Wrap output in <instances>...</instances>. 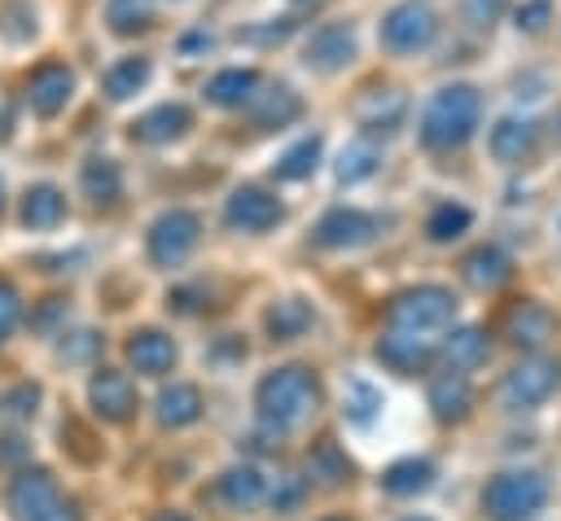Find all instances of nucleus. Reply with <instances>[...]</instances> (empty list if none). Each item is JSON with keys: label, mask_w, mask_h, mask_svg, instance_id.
Listing matches in <instances>:
<instances>
[{"label": "nucleus", "mask_w": 561, "mask_h": 521, "mask_svg": "<svg viewBox=\"0 0 561 521\" xmlns=\"http://www.w3.org/2000/svg\"><path fill=\"white\" fill-rule=\"evenodd\" d=\"M254 407H259L263 429L289 433V429H298V425L320 407V381H316V372H307V368H298V363L276 368V372H267V377L259 381Z\"/></svg>", "instance_id": "f257e3e1"}, {"label": "nucleus", "mask_w": 561, "mask_h": 521, "mask_svg": "<svg viewBox=\"0 0 561 521\" xmlns=\"http://www.w3.org/2000/svg\"><path fill=\"white\" fill-rule=\"evenodd\" d=\"M482 118V96L469 83H451L443 92L430 96V105L421 109V144L425 149H456L473 136Z\"/></svg>", "instance_id": "f03ea898"}, {"label": "nucleus", "mask_w": 561, "mask_h": 521, "mask_svg": "<svg viewBox=\"0 0 561 521\" xmlns=\"http://www.w3.org/2000/svg\"><path fill=\"white\" fill-rule=\"evenodd\" d=\"M548 499V482L535 468H508L486 482L482 490V512L491 521H530Z\"/></svg>", "instance_id": "7ed1b4c3"}, {"label": "nucleus", "mask_w": 561, "mask_h": 521, "mask_svg": "<svg viewBox=\"0 0 561 521\" xmlns=\"http://www.w3.org/2000/svg\"><path fill=\"white\" fill-rule=\"evenodd\" d=\"M386 320H390V328L438 337V333H447L451 320H456V298H451L443 285H421V289L399 293V298L390 302Z\"/></svg>", "instance_id": "20e7f679"}, {"label": "nucleus", "mask_w": 561, "mask_h": 521, "mask_svg": "<svg viewBox=\"0 0 561 521\" xmlns=\"http://www.w3.org/2000/svg\"><path fill=\"white\" fill-rule=\"evenodd\" d=\"M9 512L18 521H79V508L57 490L48 468H22L9 486Z\"/></svg>", "instance_id": "39448f33"}, {"label": "nucleus", "mask_w": 561, "mask_h": 521, "mask_svg": "<svg viewBox=\"0 0 561 521\" xmlns=\"http://www.w3.org/2000/svg\"><path fill=\"white\" fill-rule=\"evenodd\" d=\"M434 35H438V18L425 0H403L381 22V44L390 53H421V48H430Z\"/></svg>", "instance_id": "423d86ee"}, {"label": "nucleus", "mask_w": 561, "mask_h": 521, "mask_svg": "<svg viewBox=\"0 0 561 521\" xmlns=\"http://www.w3.org/2000/svg\"><path fill=\"white\" fill-rule=\"evenodd\" d=\"M557 385H561V363L557 359H522L504 377V403L508 407H535V403L552 398Z\"/></svg>", "instance_id": "0eeeda50"}, {"label": "nucleus", "mask_w": 561, "mask_h": 521, "mask_svg": "<svg viewBox=\"0 0 561 521\" xmlns=\"http://www.w3.org/2000/svg\"><path fill=\"white\" fill-rule=\"evenodd\" d=\"M197 236H202V219L193 210H167L149 228V258L162 263V267H171V263H180L197 245Z\"/></svg>", "instance_id": "6e6552de"}, {"label": "nucleus", "mask_w": 561, "mask_h": 521, "mask_svg": "<svg viewBox=\"0 0 561 521\" xmlns=\"http://www.w3.org/2000/svg\"><path fill=\"white\" fill-rule=\"evenodd\" d=\"M438 350V337H425V333H403V328H390L381 341H377V359L399 372V377H412L416 368H425Z\"/></svg>", "instance_id": "1a4fd4ad"}, {"label": "nucleus", "mask_w": 561, "mask_h": 521, "mask_svg": "<svg viewBox=\"0 0 561 521\" xmlns=\"http://www.w3.org/2000/svg\"><path fill=\"white\" fill-rule=\"evenodd\" d=\"M88 403L101 420H127L136 412V385L127 381V372H114V368H101L92 381H88Z\"/></svg>", "instance_id": "9d476101"}, {"label": "nucleus", "mask_w": 561, "mask_h": 521, "mask_svg": "<svg viewBox=\"0 0 561 521\" xmlns=\"http://www.w3.org/2000/svg\"><path fill=\"white\" fill-rule=\"evenodd\" d=\"M280 215H285L280 201L272 193H263V188H237L228 197V206H224V219L232 228H241V232H267V228L280 223Z\"/></svg>", "instance_id": "9b49d317"}, {"label": "nucleus", "mask_w": 561, "mask_h": 521, "mask_svg": "<svg viewBox=\"0 0 561 521\" xmlns=\"http://www.w3.org/2000/svg\"><path fill=\"white\" fill-rule=\"evenodd\" d=\"M377 232V219L364 215V210H329L320 223H316V241L324 250H351V245H364L373 241Z\"/></svg>", "instance_id": "f8f14e48"}, {"label": "nucleus", "mask_w": 561, "mask_h": 521, "mask_svg": "<svg viewBox=\"0 0 561 521\" xmlns=\"http://www.w3.org/2000/svg\"><path fill=\"white\" fill-rule=\"evenodd\" d=\"M504 333H508V341H513L517 350H539V346L557 333V315H552L543 302H517V306L508 311Z\"/></svg>", "instance_id": "ddd939ff"}, {"label": "nucleus", "mask_w": 561, "mask_h": 521, "mask_svg": "<svg viewBox=\"0 0 561 521\" xmlns=\"http://www.w3.org/2000/svg\"><path fill=\"white\" fill-rule=\"evenodd\" d=\"M127 363L136 372H145V377H162V372L175 368V341L167 333H158V328H140L127 341Z\"/></svg>", "instance_id": "4468645a"}, {"label": "nucleus", "mask_w": 561, "mask_h": 521, "mask_svg": "<svg viewBox=\"0 0 561 521\" xmlns=\"http://www.w3.org/2000/svg\"><path fill=\"white\" fill-rule=\"evenodd\" d=\"M70 88H75V74H70L66 66H39V70L31 74V88H26L31 109L44 114V118H53L57 109H66Z\"/></svg>", "instance_id": "2eb2a0df"}, {"label": "nucleus", "mask_w": 561, "mask_h": 521, "mask_svg": "<svg viewBox=\"0 0 561 521\" xmlns=\"http://www.w3.org/2000/svg\"><path fill=\"white\" fill-rule=\"evenodd\" d=\"M351 57H355V35H351V26H342V22L320 26V31L311 35V44H307V61H311L316 70H342Z\"/></svg>", "instance_id": "dca6fc26"}, {"label": "nucleus", "mask_w": 561, "mask_h": 521, "mask_svg": "<svg viewBox=\"0 0 561 521\" xmlns=\"http://www.w3.org/2000/svg\"><path fill=\"white\" fill-rule=\"evenodd\" d=\"M469 403H473V390H469V377L465 372L447 368V372H438L430 381V407H434L438 420H460L469 412Z\"/></svg>", "instance_id": "f3484780"}, {"label": "nucleus", "mask_w": 561, "mask_h": 521, "mask_svg": "<svg viewBox=\"0 0 561 521\" xmlns=\"http://www.w3.org/2000/svg\"><path fill=\"white\" fill-rule=\"evenodd\" d=\"M508 254L504 250H495V245H478V250H469L465 258H460V276L473 285V289H495V285H504L508 280Z\"/></svg>", "instance_id": "a211bd4d"}, {"label": "nucleus", "mask_w": 561, "mask_h": 521, "mask_svg": "<svg viewBox=\"0 0 561 521\" xmlns=\"http://www.w3.org/2000/svg\"><path fill=\"white\" fill-rule=\"evenodd\" d=\"M184 127H188V109L184 105H158V109H149V114H140L131 123V136L145 140V144H162V140L184 136Z\"/></svg>", "instance_id": "6ab92c4d"}, {"label": "nucleus", "mask_w": 561, "mask_h": 521, "mask_svg": "<svg viewBox=\"0 0 561 521\" xmlns=\"http://www.w3.org/2000/svg\"><path fill=\"white\" fill-rule=\"evenodd\" d=\"M535 149V127L526 118H500L491 127V153L500 162H522Z\"/></svg>", "instance_id": "aec40b11"}, {"label": "nucleus", "mask_w": 561, "mask_h": 521, "mask_svg": "<svg viewBox=\"0 0 561 521\" xmlns=\"http://www.w3.org/2000/svg\"><path fill=\"white\" fill-rule=\"evenodd\" d=\"M197 416H202V394H197V385L175 381V385H167V390L158 394V420H162V425L180 429V425H193Z\"/></svg>", "instance_id": "412c9836"}, {"label": "nucleus", "mask_w": 561, "mask_h": 521, "mask_svg": "<svg viewBox=\"0 0 561 521\" xmlns=\"http://www.w3.org/2000/svg\"><path fill=\"white\" fill-rule=\"evenodd\" d=\"M311 320H316L311 302H302V298H280V302L267 311V333H272L276 341H294V337H302V333L311 328Z\"/></svg>", "instance_id": "4be33fe9"}, {"label": "nucleus", "mask_w": 561, "mask_h": 521, "mask_svg": "<svg viewBox=\"0 0 561 521\" xmlns=\"http://www.w3.org/2000/svg\"><path fill=\"white\" fill-rule=\"evenodd\" d=\"M66 219V197L53 184H35L22 201V223L26 228H57Z\"/></svg>", "instance_id": "5701e85b"}, {"label": "nucleus", "mask_w": 561, "mask_h": 521, "mask_svg": "<svg viewBox=\"0 0 561 521\" xmlns=\"http://www.w3.org/2000/svg\"><path fill=\"white\" fill-rule=\"evenodd\" d=\"M443 355H447V363L456 368V372H469V368H478L482 359H486V333L482 328H451L447 337H443Z\"/></svg>", "instance_id": "b1692460"}, {"label": "nucleus", "mask_w": 561, "mask_h": 521, "mask_svg": "<svg viewBox=\"0 0 561 521\" xmlns=\"http://www.w3.org/2000/svg\"><path fill=\"white\" fill-rule=\"evenodd\" d=\"M430 482H434V464L430 460H394L386 473H381V486L390 490V495H421V490H430Z\"/></svg>", "instance_id": "393cba45"}, {"label": "nucleus", "mask_w": 561, "mask_h": 521, "mask_svg": "<svg viewBox=\"0 0 561 521\" xmlns=\"http://www.w3.org/2000/svg\"><path fill=\"white\" fill-rule=\"evenodd\" d=\"M219 495H224V503L228 508H254L259 499H263V477H259V468H250V464H241V468H228L224 477H219Z\"/></svg>", "instance_id": "a878e982"}, {"label": "nucleus", "mask_w": 561, "mask_h": 521, "mask_svg": "<svg viewBox=\"0 0 561 521\" xmlns=\"http://www.w3.org/2000/svg\"><path fill=\"white\" fill-rule=\"evenodd\" d=\"M259 88V74L254 70H219L210 83H206V96L215 105H245Z\"/></svg>", "instance_id": "bb28decb"}, {"label": "nucleus", "mask_w": 561, "mask_h": 521, "mask_svg": "<svg viewBox=\"0 0 561 521\" xmlns=\"http://www.w3.org/2000/svg\"><path fill=\"white\" fill-rule=\"evenodd\" d=\"M377 162H381V149H377L368 136H359V140H351V144L342 149V158H337V180H342V184H359V180H368V175L377 171Z\"/></svg>", "instance_id": "cd10ccee"}, {"label": "nucleus", "mask_w": 561, "mask_h": 521, "mask_svg": "<svg viewBox=\"0 0 561 521\" xmlns=\"http://www.w3.org/2000/svg\"><path fill=\"white\" fill-rule=\"evenodd\" d=\"M83 193H88L96 206L118 201V193H123V175H118V166H114L110 158H92V162L83 166Z\"/></svg>", "instance_id": "c85d7f7f"}, {"label": "nucleus", "mask_w": 561, "mask_h": 521, "mask_svg": "<svg viewBox=\"0 0 561 521\" xmlns=\"http://www.w3.org/2000/svg\"><path fill=\"white\" fill-rule=\"evenodd\" d=\"M145 79H149V61H145V57H127V61H118V66L105 74V96H110V101H127Z\"/></svg>", "instance_id": "c756f323"}, {"label": "nucleus", "mask_w": 561, "mask_h": 521, "mask_svg": "<svg viewBox=\"0 0 561 521\" xmlns=\"http://www.w3.org/2000/svg\"><path fill=\"white\" fill-rule=\"evenodd\" d=\"M377 407H381V394L368 385V381H346V394H342V412H346V420H355V425H368L373 416H377Z\"/></svg>", "instance_id": "7c9ffc66"}, {"label": "nucleus", "mask_w": 561, "mask_h": 521, "mask_svg": "<svg viewBox=\"0 0 561 521\" xmlns=\"http://www.w3.org/2000/svg\"><path fill=\"white\" fill-rule=\"evenodd\" d=\"M105 18L118 35H131V31H145L153 22V4L149 0H110Z\"/></svg>", "instance_id": "2f4dec72"}, {"label": "nucleus", "mask_w": 561, "mask_h": 521, "mask_svg": "<svg viewBox=\"0 0 561 521\" xmlns=\"http://www.w3.org/2000/svg\"><path fill=\"white\" fill-rule=\"evenodd\" d=\"M316 158H320V140H316V136L298 140V144L276 162V180H302V175H311V171H316Z\"/></svg>", "instance_id": "473e14b6"}, {"label": "nucleus", "mask_w": 561, "mask_h": 521, "mask_svg": "<svg viewBox=\"0 0 561 521\" xmlns=\"http://www.w3.org/2000/svg\"><path fill=\"white\" fill-rule=\"evenodd\" d=\"M473 223V215L465 210V206H456V201H447V206H438L434 215H430V223H425V232L434 236V241H456L465 228Z\"/></svg>", "instance_id": "72a5a7b5"}, {"label": "nucleus", "mask_w": 561, "mask_h": 521, "mask_svg": "<svg viewBox=\"0 0 561 521\" xmlns=\"http://www.w3.org/2000/svg\"><path fill=\"white\" fill-rule=\"evenodd\" d=\"M298 114H302V101L289 88H276V92H267V101L259 109V127H280V123H289Z\"/></svg>", "instance_id": "f704fd0d"}, {"label": "nucleus", "mask_w": 561, "mask_h": 521, "mask_svg": "<svg viewBox=\"0 0 561 521\" xmlns=\"http://www.w3.org/2000/svg\"><path fill=\"white\" fill-rule=\"evenodd\" d=\"M346 473H351V464H346V455H337V447H333V442H324V447H316V451H311V477H320V482L337 486Z\"/></svg>", "instance_id": "c9c22d12"}, {"label": "nucleus", "mask_w": 561, "mask_h": 521, "mask_svg": "<svg viewBox=\"0 0 561 521\" xmlns=\"http://www.w3.org/2000/svg\"><path fill=\"white\" fill-rule=\"evenodd\" d=\"M18 320H22V298H18V289L9 280H0V341L18 328Z\"/></svg>", "instance_id": "e433bc0d"}, {"label": "nucleus", "mask_w": 561, "mask_h": 521, "mask_svg": "<svg viewBox=\"0 0 561 521\" xmlns=\"http://www.w3.org/2000/svg\"><path fill=\"white\" fill-rule=\"evenodd\" d=\"M548 18H552V4H548V0H526V4L517 9V26H522V31H543Z\"/></svg>", "instance_id": "4c0bfd02"}, {"label": "nucleus", "mask_w": 561, "mask_h": 521, "mask_svg": "<svg viewBox=\"0 0 561 521\" xmlns=\"http://www.w3.org/2000/svg\"><path fill=\"white\" fill-rule=\"evenodd\" d=\"M35 398H39V390H35V385H22V390L13 394V403H18L13 412H18V416H26V412H35Z\"/></svg>", "instance_id": "58836bf2"}, {"label": "nucleus", "mask_w": 561, "mask_h": 521, "mask_svg": "<svg viewBox=\"0 0 561 521\" xmlns=\"http://www.w3.org/2000/svg\"><path fill=\"white\" fill-rule=\"evenodd\" d=\"M153 521H188V517H184V512H158Z\"/></svg>", "instance_id": "ea45409f"}, {"label": "nucleus", "mask_w": 561, "mask_h": 521, "mask_svg": "<svg viewBox=\"0 0 561 521\" xmlns=\"http://www.w3.org/2000/svg\"><path fill=\"white\" fill-rule=\"evenodd\" d=\"M408 521H425V517H408Z\"/></svg>", "instance_id": "a19ab883"}, {"label": "nucleus", "mask_w": 561, "mask_h": 521, "mask_svg": "<svg viewBox=\"0 0 561 521\" xmlns=\"http://www.w3.org/2000/svg\"><path fill=\"white\" fill-rule=\"evenodd\" d=\"M0 201H4V184H0Z\"/></svg>", "instance_id": "79ce46f5"}, {"label": "nucleus", "mask_w": 561, "mask_h": 521, "mask_svg": "<svg viewBox=\"0 0 561 521\" xmlns=\"http://www.w3.org/2000/svg\"><path fill=\"white\" fill-rule=\"evenodd\" d=\"M329 521H342V517H329Z\"/></svg>", "instance_id": "37998d69"}]
</instances>
